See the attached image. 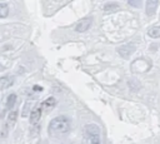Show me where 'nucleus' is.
Returning a JSON list of instances; mask_svg holds the SVG:
<instances>
[{
    "mask_svg": "<svg viewBox=\"0 0 160 144\" xmlns=\"http://www.w3.org/2000/svg\"><path fill=\"white\" fill-rule=\"evenodd\" d=\"M71 128V121L69 118L64 116V115H60V116H56L54 118L50 124H49V134L50 136H54V138H59V136H64L65 134L69 133Z\"/></svg>",
    "mask_w": 160,
    "mask_h": 144,
    "instance_id": "1",
    "label": "nucleus"
},
{
    "mask_svg": "<svg viewBox=\"0 0 160 144\" xmlns=\"http://www.w3.org/2000/svg\"><path fill=\"white\" fill-rule=\"evenodd\" d=\"M84 135L88 144H101V134L100 128L96 124H86L84 126Z\"/></svg>",
    "mask_w": 160,
    "mask_h": 144,
    "instance_id": "2",
    "label": "nucleus"
},
{
    "mask_svg": "<svg viewBox=\"0 0 160 144\" xmlns=\"http://www.w3.org/2000/svg\"><path fill=\"white\" fill-rule=\"evenodd\" d=\"M91 25H92V18H91V16H86V18L81 19V20L76 24L75 31H78V33H84V31L89 30Z\"/></svg>",
    "mask_w": 160,
    "mask_h": 144,
    "instance_id": "3",
    "label": "nucleus"
},
{
    "mask_svg": "<svg viewBox=\"0 0 160 144\" xmlns=\"http://www.w3.org/2000/svg\"><path fill=\"white\" fill-rule=\"evenodd\" d=\"M135 51V45L134 44H126V45H122L118 49V53L122 56V58H129L132 53Z\"/></svg>",
    "mask_w": 160,
    "mask_h": 144,
    "instance_id": "4",
    "label": "nucleus"
},
{
    "mask_svg": "<svg viewBox=\"0 0 160 144\" xmlns=\"http://www.w3.org/2000/svg\"><path fill=\"white\" fill-rule=\"evenodd\" d=\"M41 118V106H35L30 113V124L36 125Z\"/></svg>",
    "mask_w": 160,
    "mask_h": 144,
    "instance_id": "5",
    "label": "nucleus"
},
{
    "mask_svg": "<svg viewBox=\"0 0 160 144\" xmlns=\"http://www.w3.org/2000/svg\"><path fill=\"white\" fill-rule=\"evenodd\" d=\"M159 5V1L156 0H148L146 1V15L148 16H152L155 14V10Z\"/></svg>",
    "mask_w": 160,
    "mask_h": 144,
    "instance_id": "6",
    "label": "nucleus"
},
{
    "mask_svg": "<svg viewBox=\"0 0 160 144\" xmlns=\"http://www.w3.org/2000/svg\"><path fill=\"white\" fill-rule=\"evenodd\" d=\"M14 76L12 75H5L0 79V88L1 89H8L14 84Z\"/></svg>",
    "mask_w": 160,
    "mask_h": 144,
    "instance_id": "7",
    "label": "nucleus"
},
{
    "mask_svg": "<svg viewBox=\"0 0 160 144\" xmlns=\"http://www.w3.org/2000/svg\"><path fill=\"white\" fill-rule=\"evenodd\" d=\"M55 104H56L55 98L50 96V98H48V99L42 103V108H44V109H46V110H51V109L55 106Z\"/></svg>",
    "mask_w": 160,
    "mask_h": 144,
    "instance_id": "8",
    "label": "nucleus"
},
{
    "mask_svg": "<svg viewBox=\"0 0 160 144\" xmlns=\"http://www.w3.org/2000/svg\"><path fill=\"white\" fill-rule=\"evenodd\" d=\"M150 38H160V26H151L148 31Z\"/></svg>",
    "mask_w": 160,
    "mask_h": 144,
    "instance_id": "9",
    "label": "nucleus"
},
{
    "mask_svg": "<svg viewBox=\"0 0 160 144\" xmlns=\"http://www.w3.org/2000/svg\"><path fill=\"white\" fill-rule=\"evenodd\" d=\"M119 9V4L118 3H106L105 5H104V10L106 11V13H109V11H115V10H118Z\"/></svg>",
    "mask_w": 160,
    "mask_h": 144,
    "instance_id": "10",
    "label": "nucleus"
},
{
    "mask_svg": "<svg viewBox=\"0 0 160 144\" xmlns=\"http://www.w3.org/2000/svg\"><path fill=\"white\" fill-rule=\"evenodd\" d=\"M16 101V95L15 94H10L8 98H6V109H11L14 106Z\"/></svg>",
    "mask_w": 160,
    "mask_h": 144,
    "instance_id": "11",
    "label": "nucleus"
},
{
    "mask_svg": "<svg viewBox=\"0 0 160 144\" xmlns=\"http://www.w3.org/2000/svg\"><path fill=\"white\" fill-rule=\"evenodd\" d=\"M8 14H9V6H8V4L0 3V19L6 18Z\"/></svg>",
    "mask_w": 160,
    "mask_h": 144,
    "instance_id": "12",
    "label": "nucleus"
},
{
    "mask_svg": "<svg viewBox=\"0 0 160 144\" xmlns=\"http://www.w3.org/2000/svg\"><path fill=\"white\" fill-rule=\"evenodd\" d=\"M16 115H18L16 110L10 113V115L8 116V125H9V126H10V125H12V124L15 123V120H16Z\"/></svg>",
    "mask_w": 160,
    "mask_h": 144,
    "instance_id": "13",
    "label": "nucleus"
},
{
    "mask_svg": "<svg viewBox=\"0 0 160 144\" xmlns=\"http://www.w3.org/2000/svg\"><path fill=\"white\" fill-rule=\"evenodd\" d=\"M128 4L131 5V6H141V1L140 0H138V1H128Z\"/></svg>",
    "mask_w": 160,
    "mask_h": 144,
    "instance_id": "14",
    "label": "nucleus"
},
{
    "mask_svg": "<svg viewBox=\"0 0 160 144\" xmlns=\"http://www.w3.org/2000/svg\"><path fill=\"white\" fill-rule=\"evenodd\" d=\"M34 90H36V91H41L42 90V88L41 86H39V85H34V88H32Z\"/></svg>",
    "mask_w": 160,
    "mask_h": 144,
    "instance_id": "15",
    "label": "nucleus"
},
{
    "mask_svg": "<svg viewBox=\"0 0 160 144\" xmlns=\"http://www.w3.org/2000/svg\"><path fill=\"white\" fill-rule=\"evenodd\" d=\"M1 70H2V66H1V65H0V71H1Z\"/></svg>",
    "mask_w": 160,
    "mask_h": 144,
    "instance_id": "16",
    "label": "nucleus"
}]
</instances>
